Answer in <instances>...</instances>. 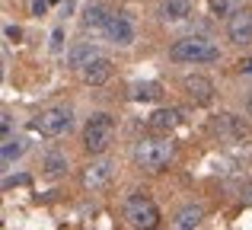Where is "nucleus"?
Wrapping results in <instances>:
<instances>
[{"instance_id":"obj_16","label":"nucleus","mask_w":252,"mask_h":230,"mask_svg":"<svg viewBox=\"0 0 252 230\" xmlns=\"http://www.w3.org/2000/svg\"><path fill=\"white\" fill-rule=\"evenodd\" d=\"M109 13H105V6L102 3H90L83 10V26L86 29H105V26H109Z\"/></svg>"},{"instance_id":"obj_23","label":"nucleus","mask_w":252,"mask_h":230,"mask_svg":"<svg viewBox=\"0 0 252 230\" xmlns=\"http://www.w3.org/2000/svg\"><path fill=\"white\" fill-rule=\"evenodd\" d=\"M45 10H48V0H32V13H35V16H42Z\"/></svg>"},{"instance_id":"obj_10","label":"nucleus","mask_w":252,"mask_h":230,"mask_svg":"<svg viewBox=\"0 0 252 230\" xmlns=\"http://www.w3.org/2000/svg\"><path fill=\"white\" fill-rule=\"evenodd\" d=\"M109 77H112V61L102 58V55L80 70V80L86 83V87H102V83H109Z\"/></svg>"},{"instance_id":"obj_14","label":"nucleus","mask_w":252,"mask_h":230,"mask_svg":"<svg viewBox=\"0 0 252 230\" xmlns=\"http://www.w3.org/2000/svg\"><path fill=\"white\" fill-rule=\"evenodd\" d=\"M160 16L166 19V23H182V19L191 16V0H163Z\"/></svg>"},{"instance_id":"obj_5","label":"nucleus","mask_w":252,"mask_h":230,"mask_svg":"<svg viewBox=\"0 0 252 230\" xmlns=\"http://www.w3.org/2000/svg\"><path fill=\"white\" fill-rule=\"evenodd\" d=\"M70 125H74V112H70V106H51V109H45L42 115L32 118V131H38V134H45V137L67 134Z\"/></svg>"},{"instance_id":"obj_20","label":"nucleus","mask_w":252,"mask_h":230,"mask_svg":"<svg viewBox=\"0 0 252 230\" xmlns=\"http://www.w3.org/2000/svg\"><path fill=\"white\" fill-rule=\"evenodd\" d=\"M208 6H211L214 16H223V13L230 10V0H208Z\"/></svg>"},{"instance_id":"obj_6","label":"nucleus","mask_w":252,"mask_h":230,"mask_svg":"<svg viewBox=\"0 0 252 230\" xmlns=\"http://www.w3.org/2000/svg\"><path fill=\"white\" fill-rule=\"evenodd\" d=\"M211 131H214L220 141H243V137H249L246 118H240V115H233V112L214 115V122H211Z\"/></svg>"},{"instance_id":"obj_12","label":"nucleus","mask_w":252,"mask_h":230,"mask_svg":"<svg viewBox=\"0 0 252 230\" xmlns=\"http://www.w3.org/2000/svg\"><path fill=\"white\" fill-rule=\"evenodd\" d=\"M204 221V208L201 205H182L176 214H172V230H195Z\"/></svg>"},{"instance_id":"obj_11","label":"nucleus","mask_w":252,"mask_h":230,"mask_svg":"<svg viewBox=\"0 0 252 230\" xmlns=\"http://www.w3.org/2000/svg\"><path fill=\"white\" fill-rule=\"evenodd\" d=\"M185 93L191 96V102H201L204 106V102L214 99V83L201 74H191V77H185Z\"/></svg>"},{"instance_id":"obj_26","label":"nucleus","mask_w":252,"mask_h":230,"mask_svg":"<svg viewBox=\"0 0 252 230\" xmlns=\"http://www.w3.org/2000/svg\"><path fill=\"white\" fill-rule=\"evenodd\" d=\"M246 109H249V115H252V90H249V99H246Z\"/></svg>"},{"instance_id":"obj_21","label":"nucleus","mask_w":252,"mask_h":230,"mask_svg":"<svg viewBox=\"0 0 252 230\" xmlns=\"http://www.w3.org/2000/svg\"><path fill=\"white\" fill-rule=\"evenodd\" d=\"M0 131H3V141H10V112L0 115Z\"/></svg>"},{"instance_id":"obj_8","label":"nucleus","mask_w":252,"mask_h":230,"mask_svg":"<svg viewBox=\"0 0 252 230\" xmlns=\"http://www.w3.org/2000/svg\"><path fill=\"white\" fill-rule=\"evenodd\" d=\"M105 35H109L115 45L128 48V45H134L137 29H134V23H131V16H128V13H115V16L109 19V26H105Z\"/></svg>"},{"instance_id":"obj_24","label":"nucleus","mask_w":252,"mask_h":230,"mask_svg":"<svg viewBox=\"0 0 252 230\" xmlns=\"http://www.w3.org/2000/svg\"><path fill=\"white\" fill-rule=\"evenodd\" d=\"M19 35H23V32H19V29H16V26H6V38H13V42H16V38H19Z\"/></svg>"},{"instance_id":"obj_18","label":"nucleus","mask_w":252,"mask_h":230,"mask_svg":"<svg viewBox=\"0 0 252 230\" xmlns=\"http://www.w3.org/2000/svg\"><path fill=\"white\" fill-rule=\"evenodd\" d=\"M160 83H134L131 87V99H137V102H150V99H160Z\"/></svg>"},{"instance_id":"obj_7","label":"nucleus","mask_w":252,"mask_h":230,"mask_svg":"<svg viewBox=\"0 0 252 230\" xmlns=\"http://www.w3.org/2000/svg\"><path fill=\"white\" fill-rule=\"evenodd\" d=\"M227 38L233 45H240V48L252 45V6H240L227 19Z\"/></svg>"},{"instance_id":"obj_9","label":"nucleus","mask_w":252,"mask_h":230,"mask_svg":"<svg viewBox=\"0 0 252 230\" xmlns=\"http://www.w3.org/2000/svg\"><path fill=\"white\" fill-rule=\"evenodd\" d=\"M112 176H115V160L99 157V160H93L90 166L83 169V186L86 189H102V186L112 182Z\"/></svg>"},{"instance_id":"obj_1","label":"nucleus","mask_w":252,"mask_h":230,"mask_svg":"<svg viewBox=\"0 0 252 230\" xmlns=\"http://www.w3.org/2000/svg\"><path fill=\"white\" fill-rule=\"evenodd\" d=\"M172 157H176V144L169 137H147V141H141L134 147L137 166L147 169V173H163L172 163Z\"/></svg>"},{"instance_id":"obj_3","label":"nucleus","mask_w":252,"mask_h":230,"mask_svg":"<svg viewBox=\"0 0 252 230\" xmlns=\"http://www.w3.org/2000/svg\"><path fill=\"white\" fill-rule=\"evenodd\" d=\"M169 58L179 64H214L217 58H220V51H217V45H211L208 38H179V42L169 45Z\"/></svg>"},{"instance_id":"obj_15","label":"nucleus","mask_w":252,"mask_h":230,"mask_svg":"<svg viewBox=\"0 0 252 230\" xmlns=\"http://www.w3.org/2000/svg\"><path fill=\"white\" fill-rule=\"evenodd\" d=\"M96 45H93V42H80V45H74V48H70L67 51V64H70V67H77V70H83L86 67V64H90V61H96Z\"/></svg>"},{"instance_id":"obj_19","label":"nucleus","mask_w":252,"mask_h":230,"mask_svg":"<svg viewBox=\"0 0 252 230\" xmlns=\"http://www.w3.org/2000/svg\"><path fill=\"white\" fill-rule=\"evenodd\" d=\"M26 154V141L23 137H10V141H3V166H10V160H16V157Z\"/></svg>"},{"instance_id":"obj_22","label":"nucleus","mask_w":252,"mask_h":230,"mask_svg":"<svg viewBox=\"0 0 252 230\" xmlns=\"http://www.w3.org/2000/svg\"><path fill=\"white\" fill-rule=\"evenodd\" d=\"M61 42H64V32L55 29V35H51V51H61Z\"/></svg>"},{"instance_id":"obj_4","label":"nucleus","mask_w":252,"mask_h":230,"mask_svg":"<svg viewBox=\"0 0 252 230\" xmlns=\"http://www.w3.org/2000/svg\"><path fill=\"white\" fill-rule=\"evenodd\" d=\"M125 221L134 230H157L160 227V208L147 198V192H134L125 201Z\"/></svg>"},{"instance_id":"obj_25","label":"nucleus","mask_w":252,"mask_h":230,"mask_svg":"<svg viewBox=\"0 0 252 230\" xmlns=\"http://www.w3.org/2000/svg\"><path fill=\"white\" fill-rule=\"evenodd\" d=\"M246 201L252 205V179H249V186H246Z\"/></svg>"},{"instance_id":"obj_13","label":"nucleus","mask_w":252,"mask_h":230,"mask_svg":"<svg viewBox=\"0 0 252 230\" xmlns=\"http://www.w3.org/2000/svg\"><path fill=\"white\" fill-rule=\"evenodd\" d=\"M179 115H182V112H179V109H157V112L147 118V128H150V131H157V134H160V137H166L169 131L176 128L179 122H182V118H179Z\"/></svg>"},{"instance_id":"obj_17","label":"nucleus","mask_w":252,"mask_h":230,"mask_svg":"<svg viewBox=\"0 0 252 230\" xmlns=\"http://www.w3.org/2000/svg\"><path fill=\"white\" fill-rule=\"evenodd\" d=\"M42 169H45L48 179H58V176L67 173V157H64V154H48V157H45V163H42Z\"/></svg>"},{"instance_id":"obj_2","label":"nucleus","mask_w":252,"mask_h":230,"mask_svg":"<svg viewBox=\"0 0 252 230\" xmlns=\"http://www.w3.org/2000/svg\"><path fill=\"white\" fill-rule=\"evenodd\" d=\"M112 144H115V122H112V115L96 112V115L86 118V128H83L86 154H90V157H102Z\"/></svg>"}]
</instances>
